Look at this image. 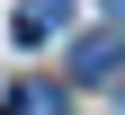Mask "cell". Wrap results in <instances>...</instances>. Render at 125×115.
<instances>
[{
  "label": "cell",
  "instance_id": "6da1fadb",
  "mask_svg": "<svg viewBox=\"0 0 125 115\" xmlns=\"http://www.w3.org/2000/svg\"><path fill=\"white\" fill-rule=\"evenodd\" d=\"M116 62H125V36L116 27H98V36L72 44V80H116Z\"/></svg>",
  "mask_w": 125,
  "mask_h": 115
},
{
  "label": "cell",
  "instance_id": "7a4b0ae2",
  "mask_svg": "<svg viewBox=\"0 0 125 115\" xmlns=\"http://www.w3.org/2000/svg\"><path fill=\"white\" fill-rule=\"evenodd\" d=\"M62 18H72V0H27V9H18V36L36 44L45 27H62Z\"/></svg>",
  "mask_w": 125,
  "mask_h": 115
},
{
  "label": "cell",
  "instance_id": "3957f363",
  "mask_svg": "<svg viewBox=\"0 0 125 115\" xmlns=\"http://www.w3.org/2000/svg\"><path fill=\"white\" fill-rule=\"evenodd\" d=\"M9 115H62V89H45V80H18Z\"/></svg>",
  "mask_w": 125,
  "mask_h": 115
},
{
  "label": "cell",
  "instance_id": "277c9868",
  "mask_svg": "<svg viewBox=\"0 0 125 115\" xmlns=\"http://www.w3.org/2000/svg\"><path fill=\"white\" fill-rule=\"evenodd\" d=\"M107 18H116V27H125V0H107Z\"/></svg>",
  "mask_w": 125,
  "mask_h": 115
}]
</instances>
